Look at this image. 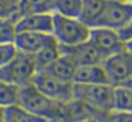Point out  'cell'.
Masks as SVG:
<instances>
[{
  "instance_id": "cell-1",
  "label": "cell",
  "mask_w": 132,
  "mask_h": 122,
  "mask_svg": "<svg viewBox=\"0 0 132 122\" xmlns=\"http://www.w3.org/2000/svg\"><path fill=\"white\" fill-rule=\"evenodd\" d=\"M17 103L23 108H26L27 110L47 118L48 121L65 122L63 121L65 104H61L44 95L42 91H39L35 87V85L31 81L20 86Z\"/></svg>"
},
{
  "instance_id": "cell-2",
  "label": "cell",
  "mask_w": 132,
  "mask_h": 122,
  "mask_svg": "<svg viewBox=\"0 0 132 122\" xmlns=\"http://www.w3.org/2000/svg\"><path fill=\"white\" fill-rule=\"evenodd\" d=\"M73 99L82 100L101 113H109L114 109V86L102 85H82L74 83Z\"/></svg>"
},
{
  "instance_id": "cell-3",
  "label": "cell",
  "mask_w": 132,
  "mask_h": 122,
  "mask_svg": "<svg viewBox=\"0 0 132 122\" xmlns=\"http://www.w3.org/2000/svg\"><path fill=\"white\" fill-rule=\"evenodd\" d=\"M89 33L91 27L82 22L79 18L63 17L53 13L52 34L60 45H73L87 42Z\"/></svg>"
},
{
  "instance_id": "cell-4",
  "label": "cell",
  "mask_w": 132,
  "mask_h": 122,
  "mask_svg": "<svg viewBox=\"0 0 132 122\" xmlns=\"http://www.w3.org/2000/svg\"><path fill=\"white\" fill-rule=\"evenodd\" d=\"M35 73L36 65L34 55L25 53L21 51L17 52V55L5 66L0 68V78L17 86H22L30 82Z\"/></svg>"
},
{
  "instance_id": "cell-5",
  "label": "cell",
  "mask_w": 132,
  "mask_h": 122,
  "mask_svg": "<svg viewBox=\"0 0 132 122\" xmlns=\"http://www.w3.org/2000/svg\"><path fill=\"white\" fill-rule=\"evenodd\" d=\"M31 82L44 95L61 104H66L73 100V82L61 81L44 72H36L31 78Z\"/></svg>"
},
{
  "instance_id": "cell-6",
  "label": "cell",
  "mask_w": 132,
  "mask_h": 122,
  "mask_svg": "<svg viewBox=\"0 0 132 122\" xmlns=\"http://www.w3.org/2000/svg\"><path fill=\"white\" fill-rule=\"evenodd\" d=\"M102 66L110 85L119 86L132 77V52L124 48L123 51L104 58Z\"/></svg>"
},
{
  "instance_id": "cell-7",
  "label": "cell",
  "mask_w": 132,
  "mask_h": 122,
  "mask_svg": "<svg viewBox=\"0 0 132 122\" xmlns=\"http://www.w3.org/2000/svg\"><path fill=\"white\" fill-rule=\"evenodd\" d=\"M132 17V3L124 2H110L106 0L104 12L95 27H109L119 31L123 29Z\"/></svg>"
},
{
  "instance_id": "cell-8",
  "label": "cell",
  "mask_w": 132,
  "mask_h": 122,
  "mask_svg": "<svg viewBox=\"0 0 132 122\" xmlns=\"http://www.w3.org/2000/svg\"><path fill=\"white\" fill-rule=\"evenodd\" d=\"M88 40L104 58L126 48V42L122 39L119 31L109 27H92Z\"/></svg>"
},
{
  "instance_id": "cell-9",
  "label": "cell",
  "mask_w": 132,
  "mask_h": 122,
  "mask_svg": "<svg viewBox=\"0 0 132 122\" xmlns=\"http://www.w3.org/2000/svg\"><path fill=\"white\" fill-rule=\"evenodd\" d=\"M60 52L61 55L69 57L77 68L83 65L101 64L104 61V57L100 55V52L95 48V45L89 40L73 45H60Z\"/></svg>"
},
{
  "instance_id": "cell-10",
  "label": "cell",
  "mask_w": 132,
  "mask_h": 122,
  "mask_svg": "<svg viewBox=\"0 0 132 122\" xmlns=\"http://www.w3.org/2000/svg\"><path fill=\"white\" fill-rule=\"evenodd\" d=\"M14 44L18 51L35 55L42 49L58 44L52 33H35V31H21L17 33Z\"/></svg>"
},
{
  "instance_id": "cell-11",
  "label": "cell",
  "mask_w": 132,
  "mask_h": 122,
  "mask_svg": "<svg viewBox=\"0 0 132 122\" xmlns=\"http://www.w3.org/2000/svg\"><path fill=\"white\" fill-rule=\"evenodd\" d=\"M17 33L35 31L52 33L53 30V12H32L21 14L16 22Z\"/></svg>"
},
{
  "instance_id": "cell-12",
  "label": "cell",
  "mask_w": 132,
  "mask_h": 122,
  "mask_svg": "<svg viewBox=\"0 0 132 122\" xmlns=\"http://www.w3.org/2000/svg\"><path fill=\"white\" fill-rule=\"evenodd\" d=\"M73 83H82V85H102L109 83V78L106 75V72L101 64H93V65H83L78 66L74 73Z\"/></svg>"
},
{
  "instance_id": "cell-13",
  "label": "cell",
  "mask_w": 132,
  "mask_h": 122,
  "mask_svg": "<svg viewBox=\"0 0 132 122\" xmlns=\"http://www.w3.org/2000/svg\"><path fill=\"white\" fill-rule=\"evenodd\" d=\"M75 69H77V66L74 65V63L69 57H66L65 55H60L51 64H48L44 69L38 70V72H44V73H47L54 78H58L61 81L73 82Z\"/></svg>"
},
{
  "instance_id": "cell-14",
  "label": "cell",
  "mask_w": 132,
  "mask_h": 122,
  "mask_svg": "<svg viewBox=\"0 0 132 122\" xmlns=\"http://www.w3.org/2000/svg\"><path fill=\"white\" fill-rule=\"evenodd\" d=\"M3 122H49L47 118L38 116L18 103L8 105L3 112Z\"/></svg>"
},
{
  "instance_id": "cell-15",
  "label": "cell",
  "mask_w": 132,
  "mask_h": 122,
  "mask_svg": "<svg viewBox=\"0 0 132 122\" xmlns=\"http://www.w3.org/2000/svg\"><path fill=\"white\" fill-rule=\"evenodd\" d=\"M106 0H82L79 20L91 29L95 27L104 12Z\"/></svg>"
},
{
  "instance_id": "cell-16",
  "label": "cell",
  "mask_w": 132,
  "mask_h": 122,
  "mask_svg": "<svg viewBox=\"0 0 132 122\" xmlns=\"http://www.w3.org/2000/svg\"><path fill=\"white\" fill-rule=\"evenodd\" d=\"M20 16L18 11L8 16H0V43H14L17 35L16 22Z\"/></svg>"
},
{
  "instance_id": "cell-17",
  "label": "cell",
  "mask_w": 132,
  "mask_h": 122,
  "mask_svg": "<svg viewBox=\"0 0 132 122\" xmlns=\"http://www.w3.org/2000/svg\"><path fill=\"white\" fill-rule=\"evenodd\" d=\"M82 8V0H54L52 12L63 17L78 18Z\"/></svg>"
},
{
  "instance_id": "cell-18",
  "label": "cell",
  "mask_w": 132,
  "mask_h": 122,
  "mask_svg": "<svg viewBox=\"0 0 132 122\" xmlns=\"http://www.w3.org/2000/svg\"><path fill=\"white\" fill-rule=\"evenodd\" d=\"M120 112H132V88L114 86V109Z\"/></svg>"
},
{
  "instance_id": "cell-19",
  "label": "cell",
  "mask_w": 132,
  "mask_h": 122,
  "mask_svg": "<svg viewBox=\"0 0 132 122\" xmlns=\"http://www.w3.org/2000/svg\"><path fill=\"white\" fill-rule=\"evenodd\" d=\"M54 0H20L18 12L21 14L32 12H52Z\"/></svg>"
},
{
  "instance_id": "cell-20",
  "label": "cell",
  "mask_w": 132,
  "mask_h": 122,
  "mask_svg": "<svg viewBox=\"0 0 132 122\" xmlns=\"http://www.w3.org/2000/svg\"><path fill=\"white\" fill-rule=\"evenodd\" d=\"M18 90L20 86L9 83L0 78V106H8L18 101Z\"/></svg>"
},
{
  "instance_id": "cell-21",
  "label": "cell",
  "mask_w": 132,
  "mask_h": 122,
  "mask_svg": "<svg viewBox=\"0 0 132 122\" xmlns=\"http://www.w3.org/2000/svg\"><path fill=\"white\" fill-rule=\"evenodd\" d=\"M61 55L60 52V45L54 44L51 47H47L44 49H42L40 52L34 55V60H35V65H36V72L44 69L48 64H51L54 58H57Z\"/></svg>"
},
{
  "instance_id": "cell-22",
  "label": "cell",
  "mask_w": 132,
  "mask_h": 122,
  "mask_svg": "<svg viewBox=\"0 0 132 122\" xmlns=\"http://www.w3.org/2000/svg\"><path fill=\"white\" fill-rule=\"evenodd\" d=\"M17 52L18 49L14 43H0V68L5 66Z\"/></svg>"
},
{
  "instance_id": "cell-23",
  "label": "cell",
  "mask_w": 132,
  "mask_h": 122,
  "mask_svg": "<svg viewBox=\"0 0 132 122\" xmlns=\"http://www.w3.org/2000/svg\"><path fill=\"white\" fill-rule=\"evenodd\" d=\"M108 122H132V112H120V110H111L106 113Z\"/></svg>"
},
{
  "instance_id": "cell-24",
  "label": "cell",
  "mask_w": 132,
  "mask_h": 122,
  "mask_svg": "<svg viewBox=\"0 0 132 122\" xmlns=\"http://www.w3.org/2000/svg\"><path fill=\"white\" fill-rule=\"evenodd\" d=\"M119 34H120L122 39H123L126 43L132 39V17H131V20L127 22V25H126L123 29L119 30Z\"/></svg>"
},
{
  "instance_id": "cell-25",
  "label": "cell",
  "mask_w": 132,
  "mask_h": 122,
  "mask_svg": "<svg viewBox=\"0 0 132 122\" xmlns=\"http://www.w3.org/2000/svg\"><path fill=\"white\" fill-rule=\"evenodd\" d=\"M18 9L12 7L9 3H8V0H0V16H8L11 13H14L17 12Z\"/></svg>"
},
{
  "instance_id": "cell-26",
  "label": "cell",
  "mask_w": 132,
  "mask_h": 122,
  "mask_svg": "<svg viewBox=\"0 0 132 122\" xmlns=\"http://www.w3.org/2000/svg\"><path fill=\"white\" fill-rule=\"evenodd\" d=\"M74 122H100V118H84V119H79V121H74Z\"/></svg>"
},
{
  "instance_id": "cell-27",
  "label": "cell",
  "mask_w": 132,
  "mask_h": 122,
  "mask_svg": "<svg viewBox=\"0 0 132 122\" xmlns=\"http://www.w3.org/2000/svg\"><path fill=\"white\" fill-rule=\"evenodd\" d=\"M119 86H124V87H128V88H132V77L131 78H128L127 81H124L122 85H119Z\"/></svg>"
},
{
  "instance_id": "cell-28",
  "label": "cell",
  "mask_w": 132,
  "mask_h": 122,
  "mask_svg": "<svg viewBox=\"0 0 132 122\" xmlns=\"http://www.w3.org/2000/svg\"><path fill=\"white\" fill-rule=\"evenodd\" d=\"M8 3H9L12 7L17 8V7H18V3H20V0H8Z\"/></svg>"
},
{
  "instance_id": "cell-29",
  "label": "cell",
  "mask_w": 132,
  "mask_h": 122,
  "mask_svg": "<svg viewBox=\"0 0 132 122\" xmlns=\"http://www.w3.org/2000/svg\"><path fill=\"white\" fill-rule=\"evenodd\" d=\"M126 48H127L128 51H131V52H132V39H131V40H128V42L126 43Z\"/></svg>"
},
{
  "instance_id": "cell-30",
  "label": "cell",
  "mask_w": 132,
  "mask_h": 122,
  "mask_svg": "<svg viewBox=\"0 0 132 122\" xmlns=\"http://www.w3.org/2000/svg\"><path fill=\"white\" fill-rule=\"evenodd\" d=\"M3 112H4V108L0 106V119H2V121H3Z\"/></svg>"
},
{
  "instance_id": "cell-31",
  "label": "cell",
  "mask_w": 132,
  "mask_h": 122,
  "mask_svg": "<svg viewBox=\"0 0 132 122\" xmlns=\"http://www.w3.org/2000/svg\"><path fill=\"white\" fill-rule=\"evenodd\" d=\"M110 2H124V0H110Z\"/></svg>"
},
{
  "instance_id": "cell-32",
  "label": "cell",
  "mask_w": 132,
  "mask_h": 122,
  "mask_svg": "<svg viewBox=\"0 0 132 122\" xmlns=\"http://www.w3.org/2000/svg\"><path fill=\"white\" fill-rule=\"evenodd\" d=\"M49 122H58V121H49Z\"/></svg>"
},
{
  "instance_id": "cell-33",
  "label": "cell",
  "mask_w": 132,
  "mask_h": 122,
  "mask_svg": "<svg viewBox=\"0 0 132 122\" xmlns=\"http://www.w3.org/2000/svg\"><path fill=\"white\" fill-rule=\"evenodd\" d=\"M128 2H129V3H132V0H128Z\"/></svg>"
},
{
  "instance_id": "cell-34",
  "label": "cell",
  "mask_w": 132,
  "mask_h": 122,
  "mask_svg": "<svg viewBox=\"0 0 132 122\" xmlns=\"http://www.w3.org/2000/svg\"><path fill=\"white\" fill-rule=\"evenodd\" d=\"M0 122H3V121H2V119H0Z\"/></svg>"
}]
</instances>
